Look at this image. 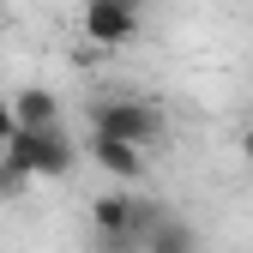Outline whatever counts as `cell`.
<instances>
[{"label": "cell", "instance_id": "1", "mask_svg": "<svg viewBox=\"0 0 253 253\" xmlns=\"http://www.w3.org/2000/svg\"><path fill=\"white\" fill-rule=\"evenodd\" d=\"M73 163H79V145L60 126H18L0 145V175L6 181H60Z\"/></svg>", "mask_w": 253, "mask_h": 253}, {"label": "cell", "instance_id": "2", "mask_svg": "<svg viewBox=\"0 0 253 253\" xmlns=\"http://www.w3.org/2000/svg\"><path fill=\"white\" fill-rule=\"evenodd\" d=\"M157 205L126 193V187H115V193H103L97 205H90V229H97V247L103 253H145V229H151Z\"/></svg>", "mask_w": 253, "mask_h": 253}, {"label": "cell", "instance_id": "6", "mask_svg": "<svg viewBox=\"0 0 253 253\" xmlns=\"http://www.w3.org/2000/svg\"><path fill=\"white\" fill-rule=\"evenodd\" d=\"M90 157H97L109 175H121V181L145 175V145H126V139H109V133H90Z\"/></svg>", "mask_w": 253, "mask_h": 253}, {"label": "cell", "instance_id": "9", "mask_svg": "<svg viewBox=\"0 0 253 253\" xmlns=\"http://www.w3.org/2000/svg\"><path fill=\"white\" fill-rule=\"evenodd\" d=\"M241 157H247V169H253V126L241 133Z\"/></svg>", "mask_w": 253, "mask_h": 253}, {"label": "cell", "instance_id": "4", "mask_svg": "<svg viewBox=\"0 0 253 253\" xmlns=\"http://www.w3.org/2000/svg\"><path fill=\"white\" fill-rule=\"evenodd\" d=\"M145 0H84V42L90 48H126L139 37Z\"/></svg>", "mask_w": 253, "mask_h": 253}, {"label": "cell", "instance_id": "5", "mask_svg": "<svg viewBox=\"0 0 253 253\" xmlns=\"http://www.w3.org/2000/svg\"><path fill=\"white\" fill-rule=\"evenodd\" d=\"M145 253H199V229L175 211H157L145 229Z\"/></svg>", "mask_w": 253, "mask_h": 253}, {"label": "cell", "instance_id": "7", "mask_svg": "<svg viewBox=\"0 0 253 253\" xmlns=\"http://www.w3.org/2000/svg\"><path fill=\"white\" fill-rule=\"evenodd\" d=\"M6 103H12L18 126H60V97H54V90H37V84H24L18 97H6Z\"/></svg>", "mask_w": 253, "mask_h": 253}, {"label": "cell", "instance_id": "8", "mask_svg": "<svg viewBox=\"0 0 253 253\" xmlns=\"http://www.w3.org/2000/svg\"><path fill=\"white\" fill-rule=\"evenodd\" d=\"M12 133H18V115H12V103H0V145H6Z\"/></svg>", "mask_w": 253, "mask_h": 253}, {"label": "cell", "instance_id": "3", "mask_svg": "<svg viewBox=\"0 0 253 253\" xmlns=\"http://www.w3.org/2000/svg\"><path fill=\"white\" fill-rule=\"evenodd\" d=\"M90 133H109L126 145H157L163 139V109L145 103V97H103L90 109Z\"/></svg>", "mask_w": 253, "mask_h": 253}]
</instances>
